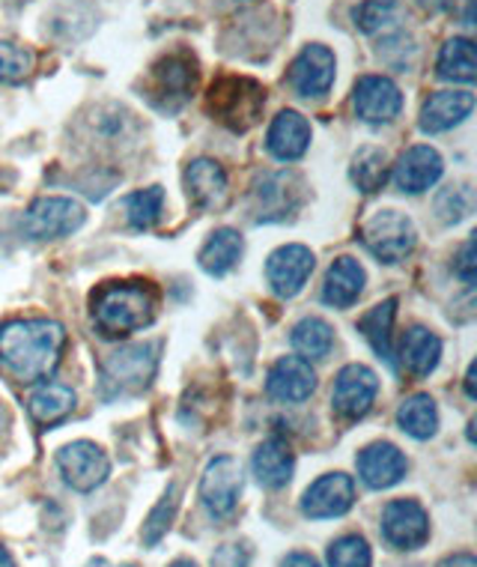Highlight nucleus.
<instances>
[{
    "label": "nucleus",
    "mask_w": 477,
    "mask_h": 567,
    "mask_svg": "<svg viewBox=\"0 0 477 567\" xmlns=\"http://www.w3.org/2000/svg\"><path fill=\"white\" fill-rule=\"evenodd\" d=\"M457 275L463 278L466 284H475L477 278V245H475V236H468V243L459 248V257H457Z\"/></svg>",
    "instance_id": "ea45409f"
},
{
    "label": "nucleus",
    "mask_w": 477,
    "mask_h": 567,
    "mask_svg": "<svg viewBox=\"0 0 477 567\" xmlns=\"http://www.w3.org/2000/svg\"><path fill=\"white\" fill-rule=\"evenodd\" d=\"M355 505V481L343 472H329L304 489L302 514L311 519L343 517Z\"/></svg>",
    "instance_id": "4468645a"
},
{
    "label": "nucleus",
    "mask_w": 477,
    "mask_h": 567,
    "mask_svg": "<svg viewBox=\"0 0 477 567\" xmlns=\"http://www.w3.org/2000/svg\"><path fill=\"white\" fill-rule=\"evenodd\" d=\"M87 567H117V565H111V561H105V558H96V561H90Z\"/></svg>",
    "instance_id": "49530a36"
},
{
    "label": "nucleus",
    "mask_w": 477,
    "mask_h": 567,
    "mask_svg": "<svg viewBox=\"0 0 477 567\" xmlns=\"http://www.w3.org/2000/svg\"><path fill=\"white\" fill-rule=\"evenodd\" d=\"M352 109H355V117L364 120V123L382 126V123H391L400 114L403 93L385 75H364L355 84V93H352Z\"/></svg>",
    "instance_id": "ddd939ff"
},
{
    "label": "nucleus",
    "mask_w": 477,
    "mask_h": 567,
    "mask_svg": "<svg viewBox=\"0 0 477 567\" xmlns=\"http://www.w3.org/2000/svg\"><path fill=\"white\" fill-rule=\"evenodd\" d=\"M475 380H477V364H471V368H468V377H466V394H468V398H471V401H475V398H477Z\"/></svg>",
    "instance_id": "37998d69"
},
{
    "label": "nucleus",
    "mask_w": 477,
    "mask_h": 567,
    "mask_svg": "<svg viewBox=\"0 0 477 567\" xmlns=\"http://www.w3.org/2000/svg\"><path fill=\"white\" fill-rule=\"evenodd\" d=\"M397 424L400 431L409 433L412 440H429L438 427L436 401L429 394H412V398L400 403Z\"/></svg>",
    "instance_id": "c756f323"
},
{
    "label": "nucleus",
    "mask_w": 477,
    "mask_h": 567,
    "mask_svg": "<svg viewBox=\"0 0 477 567\" xmlns=\"http://www.w3.org/2000/svg\"><path fill=\"white\" fill-rule=\"evenodd\" d=\"M438 79L459 81V84H471L477 79V58L475 42L466 37H454L442 45L438 51Z\"/></svg>",
    "instance_id": "cd10ccee"
},
{
    "label": "nucleus",
    "mask_w": 477,
    "mask_h": 567,
    "mask_svg": "<svg viewBox=\"0 0 477 567\" xmlns=\"http://www.w3.org/2000/svg\"><path fill=\"white\" fill-rule=\"evenodd\" d=\"M352 183L359 186V192L364 195H376L382 186H385V179H388V156H385V150L380 147H364L355 153L350 167Z\"/></svg>",
    "instance_id": "7c9ffc66"
},
{
    "label": "nucleus",
    "mask_w": 477,
    "mask_h": 567,
    "mask_svg": "<svg viewBox=\"0 0 477 567\" xmlns=\"http://www.w3.org/2000/svg\"><path fill=\"white\" fill-rule=\"evenodd\" d=\"M359 475L371 489H388L406 478L409 460L391 442H373L359 454Z\"/></svg>",
    "instance_id": "f3484780"
},
{
    "label": "nucleus",
    "mask_w": 477,
    "mask_h": 567,
    "mask_svg": "<svg viewBox=\"0 0 477 567\" xmlns=\"http://www.w3.org/2000/svg\"><path fill=\"white\" fill-rule=\"evenodd\" d=\"M471 209H475V192L468 186H450L438 192L436 213L445 225H457L471 216Z\"/></svg>",
    "instance_id": "c9c22d12"
},
{
    "label": "nucleus",
    "mask_w": 477,
    "mask_h": 567,
    "mask_svg": "<svg viewBox=\"0 0 477 567\" xmlns=\"http://www.w3.org/2000/svg\"><path fill=\"white\" fill-rule=\"evenodd\" d=\"M66 347V332L54 320H12L0 326V364L19 382L45 380Z\"/></svg>",
    "instance_id": "f257e3e1"
},
{
    "label": "nucleus",
    "mask_w": 477,
    "mask_h": 567,
    "mask_svg": "<svg viewBox=\"0 0 477 567\" xmlns=\"http://www.w3.org/2000/svg\"><path fill=\"white\" fill-rule=\"evenodd\" d=\"M58 470L63 475L69 487L79 493H90V489L102 487L111 472V460L96 442H72L58 451Z\"/></svg>",
    "instance_id": "6e6552de"
},
{
    "label": "nucleus",
    "mask_w": 477,
    "mask_h": 567,
    "mask_svg": "<svg viewBox=\"0 0 477 567\" xmlns=\"http://www.w3.org/2000/svg\"><path fill=\"white\" fill-rule=\"evenodd\" d=\"M206 109L230 132H248L266 109V90L245 75H221L215 79L206 96Z\"/></svg>",
    "instance_id": "7ed1b4c3"
},
{
    "label": "nucleus",
    "mask_w": 477,
    "mask_h": 567,
    "mask_svg": "<svg viewBox=\"0 0 477 567\" xmlns=\"http://www.w3.org/2000/svg\"><path fill=\"white\" fill-rule=\"evenodd\" d=\"M361 243L382 264H403L415 251L418 234L409 218L397 209H380L361 227Z\"/></svg>",
    "instance_id": "423d86ee"
},
{
    "label": "nucleus",
    "mask_w": 477,
    "mask_h": 567,
    "mask_svg": "<svg viewBox=\"0 0 477 567\" xmlns=\"http://www.w3.org/2000/svg\"><path fill=\"white\" fill-rule=\"evenodd\" d=\"M438 359H442V341L424 326L409 329L400 343V362L412 377H429L438 368Z\"/></svg>",
    "instance_id": "393cba45"
},
{
    "label": "nucleus",
    "mask_w": 477,
    "mask_h": 567,
    "mask_svg": "<svg viewBox=\"0 0 477 567\" xmlns=\"http://www.w3.org/2000/svg\"><path fill=\"white\" fill-rule=\"evenodd\" d=\"M438 567H477V558L471 553H454L448 556Z\"/></svg>",
    "instance_id": "79ce46f5"
},
{
    "label": "nucleus",
    "mask_w": 477,
    "mask_h": 567,
    "mask_svg": "<svg viewBox=\"0 0 477 567\" xmlns=\"http://www.w3.org/2000/svg\"><path fill=\"white\" fill-rule=\"evenodd\" d=\"M176 508H179V487L176 484H170V489L165 493V499L158 502L156 508H153V514L146 517L144 523V544L146 547H156L158 540L165 538L167 528H170V523H174L176 517Z\"/></svg>",
    "instance_id": "f704fd0d"
},
{
    "label": "nucleus",
    "mask_w": 477,
    "mask_h": 567,
    "mask_svg": "<svg viewBox=\"0 0 477 567\" xmlns=\"http://www.w3.org/2000/svg\"><path fill=\"white\" fill-rule=\"evenodd\" d=\"M248 561H251L248 544H225L212 556V567H248Z\"/></svg>",
    "instance_id": "58836bf2"
},
{
    "label": "nucleus",
    "mask_w": 477,
    "mask_h": 567,
    "mask_svg": "<svg viewBox=\"0 0 477 567\" xmlns=\"http://www.w3.org/2000/svg\"><path fill=\"white\" fill-rule=\"evenodd\" d=\"M266 392L278 403H304L317 392V373L302 355H283L272 364Z\"/></svg>",
    "instance_id": "dca6fc26"
},
{
    "label": "nucleus",
    "mask_w": 477,
    "mask_h": 567,
    "mask_svg": "<svg viewBox=\"0 0 477 567\" xmlns=\"http://www.w3.org/2000/svg\"><path fill=\"white\" fill-rule=\"evenodd\" d=\"M371 547L361 535H343L329 547V565L332 567H371Z\"/></svg>",
    "instance_id": "e433bc0d"
},
{
    "label": "nucleus",
    "mask_w": 477,
    "mask_h": 567,
    "mask_svg": "<svg viewBox=\"0 0 477 567\" xmlns=\"http://www.w3.org/2000/svg\"><path fill=\"white\" fill-rule=\"evenodd\" d=\"M364 266L355 257H338L325 275V287H322V302L332 308H350L359 302V296L364 293Z\"/></svg>",
    "instance_id": "5701e85b"
},
{
    "label": "nucleus",
    "mask_w": 477,
    "mask_h": 567,
    "mask_svg": "<svg viewBox=\"0 0 477 567\" xmlns=\"http://www.w3.org/2000/svg\"><path fill=\"white\" fill-rule=\"evenodd\" d=\"M156 290L141 281H107L93 293V323L105 338H126L156 320Z\"/></svg>",
    "instance_id": "f03ea898"
},
{
    "label": "nucleus",
    "mask_w": 477,
    "mask_h": 567,
    "mask_svg": "<svg viewBox=\"0 0 477 567\" xmlns=\"http://www.w3.org/2000/svg\"><path fill=\"white\" fill-rule=\"evenodd\" d=\"M242 251H245V239L239 230H234V227H221V230H215L209 239H206V245L200 248V269L209 275H215V278H221V275H227L230 269H234L239 260H242Z\"/></svg>",
    "instance_id": "bb28decb"
},
{
    "label": "nucleus",
    "mask_w": 477,
    "mask_h": 567,
    "mask_svg": "<svg viewBox=\"0 0 477 567\" xmlns=\"http://www.w3.org/2000/svg\"><path fill=\"white\" fill-rule=\"evenodd\" d=\"M380 394V380L367 364H346L334 380L332 406L346 421L364 419L373 410V401Z\"/></svg>",
    "instance_id": "9d476101"
},
{
    "label": "nucleus",
    "mask_w": 477,
    "mask_h": 567,
    "mask_svg": "<svg viewBox=\"0 0 477 567\" xmlns=\"http://www.w3.org/2000/svg\"><path fill=\"white\" fill-rule=\"evenodd\" d=\"M0 567H15V561H12V556L7 553V549L0 547Z\"/></svg>",
    "instance_id": "c03bdc74"
},
{
    "label": "nucleus",
    "mask_w": 477,
    "mask_h": 567,
    "mask_svg": "<svg viewBox=\"0 0 477 567\" xmlns=\"http://www.w3.org/2000/svg\"><path fill=\"white\" fill-rule=\"evenodd\" d=\"M382 538L394 549H418L429 538V517L415 499H394L382 511Z\"/></svg>",
    "instance_id": "9b49d317"
},
{
    "label": "nucleus",
    "mask_w": 477,
    "mask_h": 567,
    "mask_svg": "<svg viewBox=\"0 0 477 567\" xmlns=\"http://www.w3.org/2000/svg\"><path fill=\"white\" fill-rule=\"evenodd\" d=\"M334 69H338L334 51L320 45V42H311V45H304V49L299 51V58L292 60V90L304 99L325 96L334 84Z\"/></svg>",
    "instance_id": "f8f14e48"
},
{
    "label": "nucleus",
    "mask_w": 477,
    "mask_h": 567,
    "mask_svg": "<svg viewBox=\"0 0 477 567\" xmlns=\"http://www.w3.org/2000/svg\"><path fill=\"white\" fill-rule=\"evenodd\" d=\"M475 111V93L468 90H438L421 109V128L427 135H438L459 126Z\"/></svg>",
    "instance_id": "6ab92c4d"
},
{
    "label": "nucleus",
    "mask_w": 477,
    "mask_h": 567,
    "mask_svg": "<svg viewBox=\"0 0 477 567\" xmlns=\"http://www.w3.org/2000/svg\"><path fill=\"white\" fill-rule=\"evenodd\" d=\"M394 16H397V3L394 0H364V3H359L352 10L355 28L364 30V33H376V30L388 28Z\"/></svg>",
    "instance_id": "4c0bfd02"
},
{
    "label": "nucleus",
    "mask_w": 477,
    "mask_h": 567,
    "mask_svg": "<svg viewBox=\"0 0 477 567\" xmlns=\"http://www.w3.org/2000/svg\"><path fill=\"white\" fill-rule=\"evenodd\" d=\"M266 147L278 162H299L311 147V123L299 111H281L269 126Z\"/></svg>",
    "instance_id": "aec40b11"
},
{
    "label": "nucleus",
    "mask_w": 477,
    "mask_h": 567,
    "mask_svg": "<svg viewBox=\"0 0 477 567\" xmlns=\"http://www.w3.org/2000/svg\"><path fill=\"white\" fill-rule=\"evenodd\" d=\"M84 218H87L84 206L72 197H40L28 206L21 227L30 239L45 243V239H63L81 230Z\"/></svg>",
    "instance_id": "0eeeda50"
},
{
    "label": "nucleus",
    "mask_w": 477,
    "mask_h": 567,
    "mask_svg": "<svg viewBox=\"0 0 477 567\" xmlns=\"http://www.w3.org/2000/svg\"><path fill=\"white\" fill-rule=\"evenodd\" d=\"M37 66V54L15 42H0V84H21Z\"/></svg>",
    "instance_id": "72a5a7b5"
},
{
    "label": "nucleus",
    "mask_w": 477,
    "mask_h": 567,
    "mask_svg": "<svg viewBox=\"0 0 477 567\" xmlns=\"http://www.w3.org/2000/svg\"><path fill=\"white\" fill-rule=\"evenodd\" d=\"M126 218L135 230H153L158 225V218L165 213V192L158 186L141 188L135 195L126 197Z\"/></svg>",
    "instance_id": "473e14b6"
},
{
    "label": "nucleus",
    "mask_w": 477,
    "mask_h": 567,
    "mask_svg": "<svg viewBox=\"0 0 477 567\" xmlns=\"http://www.w3.org/2000/svg\"><path fill=\"white\" fill-rule=\"evenodd\" d=\"M72 410H75V392L69 385H63V382H42L28 398L30 419L42 424V427L58 424Z\"/></svg>",
    "instance_id": "a878e982"
},
{
    "label": "nucleus",
    "mask_w": 477,
    "mask_h": 567,
    "mask_svg": "<svg viewBox=\"0 0 477 567\" xmlns=\"http://www.w3.org/2000/svg\"><path fill=\"white\" fill-rule=\"evenodd\" d=\"M394 317H397V299H385L376 308L361 317L359 332L367 338L373 350L380 359H385L388 364H394V352H391V326H394Z\"/></svg>",
    "instance_id": "c85d7f7f"
},
{
    "label": "nucleus",
    "mask_w": 477,
    "mask_h": 567,
    "mask_svg": "<svg viewBox=\"0 0 477 567\" xmlns=\"http://www.w3.org/2000/svg\"><path fill=\"white\" fill-rule=\"evenodd\" d=\"M292 347L302 352L304 362L325 359L334 347L332 326L320 320V317H304L302 323L292 329Z\"/></svg>",
    "instance_id": "2f4dec72"
},
{
    "label": "nucleus",
    "mask_w": 477,
    "mask_h": 567,
    "mask_svg": "<svg viewBox=\"0 0 477 567\" xmlns=\"http://www.w3.org/2000/svg\"><path fill=\"white\" fill-rule=\"evenodd\" d=\"M170 567H197L195 561H191V558H179V561H174V565Z\"/></svg>",
    "instance_id": "a18cd8bd"
},
{
    "label": "nucleus",
    "mask_w": 477,
    "mask_h": 567,
    "mask_svg": "<svg viewBox=\"0 0 477 567\" xmlns=\"http://www.w3.org/2000/svg\"><path fill=\"white\" fill-rule=\"evenodd\" d=\"M253 475L257 481L269 489H281L290 484L292 478V470H295V457H292L290 445L278 436L272 440H266L260 449L253 451Z\"/></svg>",
    "instance_id": "b1692460"
},
{
    "label": "nucleus",
    "mask_w": 477,
    "mask_h": 567,
    "mask_svg": "<svg viewBox=\"0 0 477 567\" xmlns=\"http://www.w3.org/2000/svg\"><path fill=\"white\" fill-rule=\"evenodd\" d=\"M197 87V63L188 51H174L153 63L146 79V96L158 111L174 114L186 105Z\"/></svg>",
    "instance_id": "39448f33"
},
{
    "label": "nucleus",
    "mask_w": 477,
    "mask_h": 567,
    "mask_svg": "<svg viewBox=\"0 0 477 567\" xmlns=\"http://www.w3.org/2000/svg\"><path fill=\"white\" fill-rule=\"evenodd\" d=\"M295 200H299L295 176L266 174L253 186V218L257 221H281V218L290 216Z\"/></svg>",
    "instance_id": "412c9836"
},
{
    "label": "nucleus",
    "mask_w": 477,
    "mask_h": 567,
    "mask_svg": "<svg viewBox=\"0 0 477 567\" xmlns=\"http://www.w3.org/2000/svg\"><path fill=\"white\" fill-rule=\"evenodd\" d=\"M445 165H442V156H438L433 147H412L406 150L400 162L394 165V186L403 192V195H424L427 188H433L438 183Z\"/></svg>",
    "instance_id": "a211bd4d"
},
{
    "label": "nucleus",
    "mask_w": 477,
    "mask_h": 567,
    "mask_svg": "<svg viewBox=\"0 0 477 567\" xmlns=\"http://www.w3.org/2000/svg\"><path fill=\"white\" fill-rule=\"evenodd\" d=\"M283 567H320V561L311 553H290L283 558Z\"/></svg>",
    "instance_id": "a19ab883"
},
{
    "label": "nucleus",
    "mask_w": 477,
    "mask_h": 567,
    "mask_svg": "<svg viewBox=\"0 0 477 567\" xmlns=\"http://www.w3.org/2000/svg\"><path fill=\"white\" fill-rule=\"evenodd\" d=\"M186 192L200 209H218L227 200L225 167L212 158H197L186 167Z\"/></svg>",
    "instance_id": "4be33fe9"
},
{
    "label": "nucleus",
    "mask_w": 477,
    "mask_h": 567,
    "mask_svg": "<svg viewBox=\"0 0 477 567\" xmlns=\"http://www.w3.org/2000/svg\"><path fill=\"white\" fill-rule=\"evenodd\" d=\"M242 493V466L239 460L225 454V457H215L206 466L204 478H200V499H204L209 517L225 519L236 511Z\"/></svg>",
    "instance_id": "1a4fd4ad"
},
{
    "label": "nucleus",
    "mask_w": 477,
    "mask_h": 567,
    "mask_svg": "<svg viewBox=\"0 0 477 567\" xmlns=\"http://www.w3.org/2000/svg\"><path fill=\"white\" fill-rule=\"evenodd\" d=\"M311 272L313 255L304 245H281L278 251L269 255V264H266V281L281 299H292L295 293H302Z\"/></svg>",
    "instance_id": "2eb2a0df"
},
{
    "label": "nucleus",
    "mask_w": 477,
    "mask_h": 567,
    "mask_svg": "<svg viewBox=\"0 0 477 567\" xmlns=\"http://www.w3.org/2000/svg\"><path fill=\"white\" fill-rule=\"evenodd\" d=\"M158 371V343H135L111 352L102 362V394L128 398L144 392Z\"/></svg>",
    "instance_id": "20e7f679"
}]
</instances>
